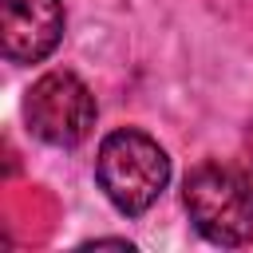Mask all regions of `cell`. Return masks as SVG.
<instances>
[{"label": "cell", "mask_w": 253, "mask_h": 253, "mask_svg": "<svg viewBox=\"0 0 253 253\" xmlns=\"http://www.w3.org/2000/svg\"><path fill=\"white\" fill-rule=\"evenodd\" d=\"M28 130L47 146H75L95 126V95L75 71H47L24 99Z\"/></svg>", "instance_id": "obj_3"}, {"label": "cell", "mask_w": 253, "mask_h": 253, "mask_svg": "<svg viewBox=\"0 0 253 253\" xmlns=\"http://www.w3.org/2000/svg\"><path fill=\"white\" fill-rule=\"evenodd\" d=\"M194 229L213 245H245L253 237V182L229 162H202L182 186Z\"/></svg>", "instance_id": "obj_2"}, {"label": "cell", "mask_w": 253, "mask_h": 253, "mask_svg": "<svg viewBox=\"0 0 253 253\" xmlns=\"http://www.w3.org/2000/svg\"><path fill=\"white\" fill-rule=\"evenodd\" d=\"M95 178L119 213H146L170 182V158L146 130L123 126L99 142Z\"/></svg>", "instance_id": "obj_1"}, {"label": "cell", "mask_w": 253, "mask_h": 253, "mask_svg": "<svg viewBox=\"0 0 253 253\" xmlns=\"http://www.w3.org/2000/svg\"><path fill=\"white\" fill-rule=\"evenodd\" d=\"M63 40L59 0H0V47L12 63H40Z\"/></svg>", "instance_id": "obj_4"}]
</instances>
